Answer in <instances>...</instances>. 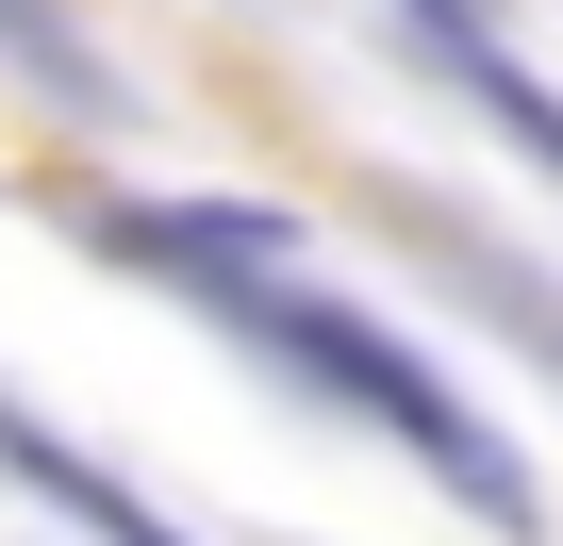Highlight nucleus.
Listing matches in <instances>:
<instances>
[{"instance_id": "nucleus-1", "label": "nucleus", "mask_w": 563, "mask_h": 546, "mask_svg": "<svg viewBox=\"0 0 563 546\" xmlns=\"http://www.w3.org/2000/svg\"><path fill=\"white\" fill-rule=\"evenodd\" d=\"M199 299H216L249 348H282V365H299L316 398H349L365 431H398L431 480H464L497 530H530V464H514V447H497V431H481V414H464V398H448V381H431L398 332H365L349 299H299V282H199Z\"/></svg>"}, {"instance_id": "nucleus-2", "label": "nucleus", "mask_w": 563, "mask_h": 546, "mask_svg": "<svg viewBox=\"0 0 563 546\" xmlns=\"http://www.w3.org/2000/svg\"><path fill=\"white\" fill-rule=\"evenodd\" d=\"M100 232H117L133 265H166V282H265V265L299 248V232H282V215H249V199H117Z\"/></svg>"}, {"instance_id": "nucleus-3", "label": "nucleus", "mask_w": 563, "mask_h": 546, "mask_svg": "<svg viewBox=\"0 0 563 546\" xmlns=\"http://www.w3.org/2000/svg\"><path fill=\"white\" fill-rule=\"evenodd\" d=\"M0 464H18V480H34L51 513H67V530H100V546H199V530H166V513H150L133 480H100V464H84L67 431H34L18 398H0Z\"/></svg>"}, {"instance_id": "nucleus-4", "label": "nucleus", "mask_w": 563, "mask_h": 546, "mask_svg": "<svg viewBox=\"0 0 563 546\" xmlns=\"http://www.w3.org/2000/svg\"><path fill=\"white\" fill-rule=\"evenodd\" d=\"M0 67H34V83H67V100H100V67L67 51V18H34V0H0Z\"/></svg>"}, {"instance_id": "nucleus-5", "label": "nucleus", "mask_w": 563, "mask_h": 546, "mask_svg": "<svg viewBox=\"0 0 563 546\" xmlns=\"http://www.w3.org/2000/svg\"><path fill=\"white\" fill-rule=\"evenodd\" d=\"M481 100H497V133H530V166H563V100H530V83H497V67H481Z\"/></svg>"}, {"instance_id": "nucleus-6", "label": "nucleus", "mask_w": 563, "mask_h": 546, "mask_svg": "<svg viewBox=\"0 0 563 546\" xmlns=\"http://www.w3.org/2000/svg\"><path fill=\"white\" fill-rule=\"evenodd\" d=\"M415 18H431V34H481V18H497V0H415Z\"/></svg>"}]
</instances>
